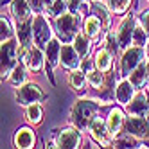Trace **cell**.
Returning <instances> with one entry per match:
<instances>
[{
  "label": "cell",
  "mask_w": 149,
  "mask_h": 149,
  "mask_svg": "<svg viewBox=\"0 0 149 149\" xmlns=\"http://www.w3.org/2000/svg\"><path fill=\"white\" fill-rule=\"evenodd\" d=\"M0 54H2V68H0V74H2V79H9L11 72L15 70V67L18 65L20 59V43L16 40H7L0 43Z\"/></svg>",
  "instance_id": "3957f363"
},
{
  "label": "cell",
  "mask_w": 149,
  "mask_h": 149,
  "mask_svg": "<svg viewBox=\"0 0 149 149\" xmlns=\"http://www.w3.org/2000/svg\"><path fill=\"white\" fill-rule=\"evenodd\" d=\"M15 99L20 106H27L34 104V102H41L47 99V93L43 92V88L40 86L38 83H33V81H27L24 83L22 86H18V90L15 92Z\"/></svg>",
  "instance_id": "277c9868"
},
{
  "label": "cell",
  "mask_w": 149,
  "mask_h": 149,
  "mask_svg": "<svg viewBox=\"0 0 149 149\" xmlns=\"http://www.w3.org/2000/svg\"><path fill=\"white\" fill-rule=\"evenodd\" d=\"M93 65H95V61L92 63L90 59H83V61H81V67H79V68H83V70L86 72V74H90V72L93 70Z\"/></svg>",
  "instance_id": "e575fe53"
},
{
  "label": "cell",
  "mask_w": 149,
  "mask_h": 149,
  "mask_svg": "<svg viewBox=\"0 0 149 149\" xmlns=\"http://www.w3.org/2000/svg\"><path fill=\"white\" fill-rule=\"evenodd\" d=\"M72 45L76 47V50L79 52L81 58H88L90 52H92V38L84 33V31H79V33L76 34V38H74Z\"/></svg>",
  "instance_id": "7402d4cb"
},
{
  "label": "cell",
  "mask_w": 149,
  "mask_h": 149,
  "mask_svg": "<svg viewBox=\"0 0 149 149\" xmlns=\"http://www.w3.org/2000/svg\"><path fill=\"white\" fill-rule=\"evenodd\" d=\"M25 119L29 124L33 126H38L41 124V120H43V110H41V104L40 102H34L25 108Z\"/></svg>",
  "instance_id": "d4e9b609"
},
{
  "label": "cell",
  "mask_w": 149,
  "mask_h": 149,
  "mask_svg": "<svg viewBox=\"0 0 149 149\" xmlns=\"http://www.w3.org/2000/svg\"><path fill=\"white\" fill-rule=\"evenodd\" d=\"M11 13L16 22H24V20L33 18V9L29 6V0H13L11 2Z\"/></svg>",
  "instance_id": "ac0fdd59"
},
{
  "label": "cell",
  "mask_w": 149,
  "mask_h": 149,
  "mask_svg": "<svg viewBox=\"0 0 149 149\" xmlns=\"http://www.w3.org/2000/svg\"><path fill=\"white\" fill-rule=\"evenodd\" d=\"M27 67L24 65V63H18V65L15 67V70L11 72V76H9V83L13 84V86H22L24 83H27Z\"/></svg>",
  "instance_id": "484cf974"
},
{
  "label": "cell",
  "mask_w": 149,
  "mask_h": 149,
  "mask_svg": "<svg viewBox=\"0 0 149 149\" xmlns=\"http://www.w3.org/2000/svg\"><path fill=\"white\" fill-rule=\"evenodd\" d=\"M65 13H68V2H67V0H56L50 7H47V15L54 16V18L65 15Z\"/></svg>",
  "instance_id": "83f0119b"
},
{
  "label": "cell",
  "mask_w": 149,
  "mask_h": 149,
  "mask_svg": "<svg viewBox=\"0 0 149 149\" xmlns=\"http://www.w3.org/2000/svg\"><path fill=\"white\" fill-rule=\"evenodd\" d=\"M11 38H13V29H11V25H9V20L2 16L0 18V43L11 40Z\"/></svg>",
  "instance_id": "4dcf8cb0"
},
{
  "label": "cell",
  "mask_w": 149,
  "mask_h": 149,
  "mask_svg": "<svg viewBox=\"0 0 149 149\" xmlns=\"http://www.w3.org/2000/svg\"><path fill=\"white\" fill-rule=\"evenodd\" d=\"M146 58V50L144 47H136V45H131L122 50V58H120V77H127L130 74L140 65Z\"/></svg>",
  "instance_id": "5b68a950"
},
{
  "label": "cell",
  "mask_w": 149,
  "mask_h": 149,
  "mask_svg": "<svg viewBox=\"0 0 149 149\" xmlns=\"http://www.w3.org/2000/svg\"><path fill=\"white\" fill-rule=\"evenodd\" d=\"M45 52L41 47H38L36 43L34 45H31L24 54H22V63L27 67L29 72H33V74H40L41 70L45 68Z\"/></svg>",
  "instance_id": "9c48e42d"
},
{
  "label": "cell",
  "mask_w": 149,
  "mask_h": 149,
  "mask_svg": "<svg viewBox=\"0 0 149 149\" xmlns=\"http://www.w3.org/2000/svg\"><path fill=\"white\" fill-rule=\"evenodd\" d=\"M138 22L142 24V27L146 29V33H147V36H149V9H146V11H142L140 18H138Z\"/></svg>",
  "instance_id": "836d02e7"
},
{
  "label": "cell",
  "mask_w": 149,
  "mask_h": 149,
  "mask_svg": "<svg viewBox=\"0 0 149 149\" xmlns=\"http://www.w3.org/2000/svg\"><path fill=\"white\" fill-rule=\"evenodd\" d=\"M81 56L79 52L76 50V47H74L72 43H63L61 47V56H59V65L63 68H67L68 72L70 70H76L81 67Z\"/></svg>",
  "instance_id": "5bb4252c"
},
{
  "label": "cell",
  "mask_w": 149,
  "mask_h": 149,
  "mask_svg": "<svg viewBox=\"0 0 149 149\" xmlns=\"http://www.w3.org/2000/svg\"><path fill=\"white\" fill-rule=\"evenodd\" d=\"M106 4H108V7L111 9L113 15H126V11L130 9L131 6V0H106Z\"/></svg>",
  "instance_id": "4316f807"
},
{
  "label": "cell",
  "mask_w": 149,
  "mask_h": 149,
  "mask_svg": "<svg viewBox=\"0 0 149 149\" xmlns=\"http://www.w3.org/2000/svg\"><path fill=\"white\" fill-rule=\"evenodd\" d=\"M56 0H43V4H45V7H50L52 4H54Z\"/></svg>",
  "instance_id": "d590c367"
},
{
  "label": "cell",
  "mask_w": 149,
  "mask_h": 149,
  "mask_svg": "<svg viewBox=\"0 0 149 149\" xmlns=\"http://www.w3.org/2000/svg\"><path fill=\"white\" fill-rule=\"evenodd\" d=\"M136 18L133 15H127L122 18V22L119 24L115 31V36H117V43H119V49L124 50L127 47L133 45V33H135V27H136Z\"/></svg>",
  "instance_id": "8992f818"
},
{
  "label": "cell",
  "mask_w": 149,
  "mask_h": 149,
  "mask_svg": "<svg viewBox=\"0 0 149 149\" xmlns=\"http://www.w3.org/2000/svg\"><path fill=\"white\" fill-rule=\"evenodd\" d=\"M67 2H68V11L70 13H79L83 4H84V0H67Z\"/></svg>",
  "instance_id": "d6a6232c"
},
{
  "label": "cell",
  "mask_w": 149,
  "mask_h": 149,
  "mask_svg": "<svg viewBox=\"0 0 149 149\" xmlns=\"http://www.w3.org/2000/svg\"><path fill=\"white\" fill-rule=\"evenodd\" d=\"M86 2H93V0H86Z\"/></svg>",
  "instance_id": "f35d334b"
},
{
  "label": "cell",
  "mask_w": 149,
  "mask_h": 149,
  "mask_svg": "<svg viewBox=\"0 0 149 149\" xmlns=\"http://www.w3.org/2000/svg\"><path fill=\"white\" fill-rule=\"evenodd\" d=\"M147 76H149V61H147Z\"/></svg>",
  "instance_id": "74e56055"
},
{
  "label": "cell",
  "mask_w": 149,
  "mask_h": 149,
  "mask_svg": "<svg viewBox=\"0 0 149 149\" xmlns=\"http://www.w3.org/2000/svg\"><path fill=\"white\" fill-rule=\"evenodd\" d=\"M16 36H18V43H20V59L22 54L34 45V34H33V18L24 20V22H16Z\"/></svg>",
  "instance_id": "8fae6325"
},
{
  "label": "cell",
  "mask_w": 149,
  "mask_h": 149,
  "mask_svg": "<svg viewBox=\"0 0 149 149\" xmlns=\"http://www.w3.org/2000/svg\"><path fill=\"white\" fill-rule=\"evenodd\" d=\"M81 133L77 127H67V130H61V133L56 136V144L58 147H63V149H77L81 147Z\"/></svg>",
  "instance_id": "4fadbf2b"
},
{
  "label": "cell",
  "mask_w": 149,
  "mask_h": 149,
  "mask_svg": "<svg viewBox=\"0 0 149 149\" xmlns=\"http://www.w3.org/2000/svg\"><path fill=\"white\" fill-rule=\"evenodd\" d=\"M147 41H149V36L146 33V29L142 27V24L138 22L136 27H135V33H133V45H136V47H146Z\"/></svg>",
  "instance_id": "f1b7e54d"
},
{
  "label": "cell",
  "mask_w": 149,
  "mask_h": 149,
  "mask_svg": "<svg viewBox=\"0 0 149 149\" xmlns=\"http://www.w3.org/2000/svg\"><path fill=\"white\" fill-rule=\"evenodd\" d=\"M36 144V135L31 127L24 126V127H18L15 136H13V146L18 147V149H31L34 147Z\"/></svg>",
  "instance_id": "e0dca14e"
},
{
  "label": "cell",
  "mask_w": 149,
  "mask_h": 149,
  "mask_svg": "<svg viewBox=\"0 0 149 149\" xmlns=\"http://www.w3.org/2000/svg\"><path fill=\"white\" fill-rule=\"evenodd\" d=\"M144 50H146V59L149 61V41H147V45L144 47Z\"/></svg>",
  "instance_id": "8d00e7d4"
},
{
  "label": "cell",
  "mask_w": 149,
  "mask_h": 149,
  "mask_svg": "<svg viewBox=\"0 0 149 149\" xmlns=\"http://www.w3.org/2000/svg\"><path fill=\"white\" fill-rule=\"evenodd\" d=\"M83 31H84V33H86L92 40H95V38L102 33V20H101L97 15L90 13L86 18H84V22H83Z\"/></svg>",
  "instance_id": "44dd1931"
},
{
  "label": "cell",
  "mask_w": 149,
  "mask_h": 149,
  "mask_svg": "<svg viewBox=\"0 0 149 149\" xmlns=\"http://www.w3.org/2000/svg\"><path fill=\"white\" fill-rule=\"evenodd\" d=\"M127 79H130L131 83H133V86L136 88V90H142L144 86H146V83L149 81V76H147V63H140L130 76H127Z\"/></svg>",
  "instance_id": "603a6c76"
},
{
  "label": "cell",
  "mask_w": 149,
  "mask_h": 149,
  "mask_svg": "<svg viewBox=\"0 0 149 149\" xmlns=\"http://www.w3.org/2000/svg\"><path fill=\"white\" fill-rule=\"evenodd\" d=\"M124 131L136 136L140 142L146 144V147L149 146V119H146V117L130 115L126 119V130Z\"/></svg>",
  "instance_id": "52a82bcc"
},
{
  "label": "cell",
  "mask_w": 149,
  "mask_h": 149,
  "mask_svg": "<svg viewBox=\"0 0 149 149\" xmlns=\"http://www.w3.org/2000/svg\"><path fill=\"white\" fill-rule=\"evenodd\" d=\"M59 56H61V40L56 36L52 38L47 47H45V59H47V74L49 79L54 83V76H52V70L59 65Z\"/></svg>",
  "instance_id": "7c38bea8"
},
{
  "label": "cell",
  "mask_w": 149,
  "mask_h": 149,
  "mask_svg": "<svg viewBox=\"0 0 149 149\" xmlns=\"http://www.w3.org/2000/svg\"><path fill=\"white\" fill-rule=\"evenodd\" d=\"M88 83H90V86L92 88H101L102 84H104V72H101L99 68L97 70H92L90 74H88Z\"/></svg>",
  "instance_id": "f546056e"
},
{
  "label": "cell",
  "mask_w": 149,
  "mask_h": 149,
  "mask_svg": "<svg viewBox=\"0 0 149 149\" xmlns=\"http://www.w3.org/2000/svg\"><path fill=\"white\" fill-rule=\"evenodd\" d=\"M86 81H88V74L84 72L83 68L70 70V74H68V84H70V88L74 92H83Z\"/></svg>",
  "instance_id": "cb8c5ba5"
},
{
  "label": "cell",
  "mask_w": 149,
  "mask_h": 149,
  "mask_svg": "<svg viewBox=\"0 0 149 149\" xmlns=\"http://www.w3.org/2000/svg\"><path fill=\"white\" fill-rule=\"evenodd\" d=\"M126 119L124 111L120 108H113L106 119V126H108V131L111 135V138H117L119 135H122V131L126 130Z\"/></svg>",
  "instance_id": "9a60e30c"
},
{
  "label": "cell",
  "mask_w": 149,
  "mask_h": 149,
  "mask_svg": "<svg viewBox=\"0 0 149 149\" xmlns=\"http://www.w3.org/2000/svg\"><path fill=\"white\" fill-rule=\"evenodd\" d=\"M90 135L95 142H97L99 146L102 147H113V138L108 131V126H106V122L101 119V117H95V120L90 124Z\"/></svg>",
  "instance_id": "30bf717a"
},
{
  "label": "cell",
  "mask_w": 149,
  "mask_h": 149,
  "mask_svg": "<svg viewBox=\"0 0 149 149\" xmlns=\"http://www.w3.org/2000/svg\"><path fill=\"white\" fill-rule=\"evenodd\" d=\"M135 93H136V88L133 86V83L127 77H124V79H120L117 83V86H115V101L120 106H126L135 97Z\"/></svg>",
  "instance_id": "2e32d148"
},
{
  "label": "cell",
  "mask_w": 149,
  "mask_h": 149,
  "mask_svg": "<svg viewBox=\"0 0 149 149\" xmlns=\"http://www.w3.org/2000/svg\"><path fill=\"white\" fill-rule=\"evenodd\" d=\"M93 61H95V68H99L101 72L108 74L113 68V52L110 49L102 47V49L97 50V54H95V59Z\"/></svg>",
  "instance_id": "d6986e66"
},
{
  "label": "cell",
  "mask_w": 149,
  "mask_h": 149,
  "mask_svg": "<svg viewBox=\"0 0 149 149\" xmlns=\"http://www.w3.org/2000/svg\"><path fill=\"white\" fill-rule=\"evenodd\" d=\"M111 9L108 7V4H102L101 0H93V2L90 4V13L97 15L101 20H102V27L104 31H110V24H111Z\"/></svg>",
  "instance_id": "ffe728a7"
},
{
  "label": "cell",
  "mask_w": 149,
  "mask_h": 149,
  "mask_svg": "<svg viewBox=\"0 0 149 149\" xmlns=\"http://www.w3.org/2000/svg\"><path fill=\"white\" fill-rule=\"evenodd\" d=\"M29 6H31V9H33L34 15H41L43 9H47L45 4H43V0H29Z\"/></svg>",
  "instance_id": "1f68e13d"
},
{
  "label": "cell",
  "mask_w": 149,
  "mask_h": 149,
  "mask_svg": "<svg viewBox=\"0 0 149 149\" xmlns=\"http://www.w3.org/2000/svg\"><path fill=\"white\" fill-rule=\"evenodd\" d=\"M33 34H34V43L45 50L47 43L54 38V33L50 29V24L43 15H34L33 18Z\"/></svg>",
  "instance_id": "ba28073f"
},
{
  "label": "cell",
  "mask_w": 149,
  "mask_h": 149,
  "mask_svg": "<svg viewBox=\"0 0 149 149\" xmlns=\"http://www.w3.org/2000/svg\"><path fill=\"white\" fill-rule=\"evenodd\" d=\"M99 113V104L90 99H81L72 106L70 110V124L77 127L79 131L90 130V124L95 120V117Z\"/></svg>",
  "instance_id": "6da1fadb"
},
{
  "label": "cell",
  "mask_w": 149,
  "mask_h": 149,
  "mask_svg": "<svg viewBox=\"0 0 149 149\" xmlns=\"http://www.w3.org/2000/svg\"><path fill=\"white\" fill-rule=\"evenodd\" d=\"M79 13H65L56 18L54 27H56V36L61 40V43H72L76 34L79 33Z\"/></svg>",
  "instance_id": "7a4b0ae2"
}]
</instances>
